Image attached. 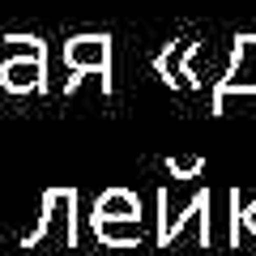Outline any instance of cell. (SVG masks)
Returning <instances> with one entry per match:
<instances>
[{
  "instance_id": "obj_1",
  "label": "cell",
  "mask_w": 256,
  "mask_h": 256,
  "mask_svg": "<svg viewBox=\"0 0 256 256\" xmlns=\"http://www.w3.org/2000/svg\"><path fill=\"white\" fill-rule=\"evenodd\" d=\"M230 107H252L256 111V34L235 38V56L222 82L214 86V111L226 116Z\"/></svg>"
},
{
  "instance_id": "obj_2",
  "label": "cell",
  "mask_w": 256,
  "mask_h": 256,
  "mask_svg": "<svg viewBox=\"0 0 256 256\" xmlns=\"http://www.w3.org/2000/svg\"><path fill=\"white\" fill-rule=\"evenodd\" d=\"M77 192L73 188H47L43 192V214H38L34 230H30L22 244H56V248H73L77 239Z\"/></svg>"
},
{
  "instance_id": "obj_3",
  "label": "cell",
  "mask_w": 256,
  "mask_h": 256,
  "mask_svg": "<svg viewBox=\"0 0 256 256\" xmlns=\"http://www.w3.org/2000/svg\"><path fill=\"white\" fill-rule=\"evenodd\" d=\"M4 43L22 47V52H18V56H4V60H0V86H4L9 94L43 90V86H47V56H43V38L9 34Z\"/></svg>"
},
{
  "instance_id": "obj_4",
  "label": "cell",
  "mask_w": 256,
  "mask_h": 256,
  "mask_svg": "<svg viewBox=\"0 0 256 256\" xmlns=\"http://www.w3.org/2000/svg\"><path fill=\"white\" fill-rule=\"evenodd\" d=\"M64 64H68V73H77L68 90H77L82 77H98L102 94H111V38L107 34H77V38H68V43H64Z\"/></svg>"
},
{
  "instance_id": "obj_5",
  "label": "cell",
  "mask_w": 256,
  "mask_h": 256,
  "mask_svg": "<svg viewBox=\"0 0 256 256\" xmlns=\"http://www.w3.org/2000/svg\"><path fill=\"white\" fill-rule=\"evenodd\" d=\"M98 222H141V196L128 188H107L94 205Z\"/></svg>"
},
{
  "instance_id": "obj_6",
  "label": "cell",
  "mask_w": 256,
  "mask_h": 256,
  "mask_svg": "<svg viewBox=\"0 0 256 256\" xmlns=\"http://www.w3.org/2000/svg\"><path fill=\"white\" fill-rule=\"evenodd\" d=\"M94 230L107 248H128V244H141V222H98L94 218Z\"/></svg>"
},
{
  "instance_id": "obj_7",
  "label": "cell",
  "mask_w": 256,
  "mask_h": 256,
  "mask_svg": "<svg viewBox=\"0 0 256 256\" xmlns=\"http://www.w3.org/2000/svg\"><path fill=\"white\" fill-rule=\"evenodd\" d=\"M166 171H171V180H192L205 171V162L201 158H166Z\"/></svg>"
}]
</instances>
